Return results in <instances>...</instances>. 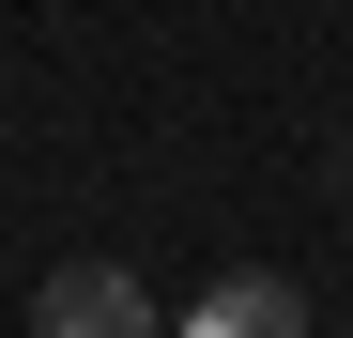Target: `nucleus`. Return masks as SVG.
Returning a JSON list of instances; mask_svg holds the SVG:
<instances>
[{"label":"nucleus","mask_w":353,"mask_h":338,"mask_svg":"<svg viewBox=\"0 0 353 338\" xmlns=\"http://www.w3.org/2000/svg\"><path fill=\"white\" fill-rule=\"evenodd\" d=\"M31 338H169V323H154V292H139L123 261H62L31 292Z\"/></svg>","instance_id":"f257e3e1"},{"label":"nucleus","mask_w":353,"mask_h":338,"mask_svg":"<svg viewBox=\"0 0 353 338\" xmlns=\"http://www.w3.org/2000/svg\"><path fill=\"white\" fill-rule=\"evenodd\" d=\"M169 338H307V308H292V277H261V261H246V277H215Z\"/></svg>","instance_id":"f03ea898"}]
</instances>
